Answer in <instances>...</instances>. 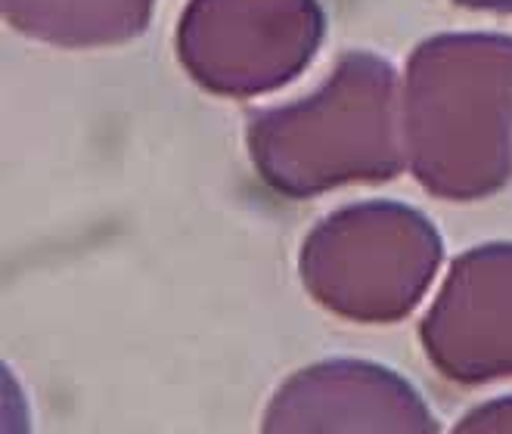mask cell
<instances>
[{
  "instance_id": "6da1fadb",
  "label": "cell",
  "mask_w": 512,
  "mask_h": 434,
  "mask_svg": "<svg viewBox=\"0 0 512 434\" xmlns=\"http://www.w3.org/2000/svg\"><path fill=\"white\" fill-rule=\"evenodd\" d=\"M410 174L438 199L475 202L512 177V35L457 31L410 53L404 90Z\"/></svg>"
},
{
  "instance_id": "7a4b0ae2",
  "label": "cell",
  "mask_w": 512,
  "mask_h": 434,
  "mask_svg": "<svg viewBox=\"0 0 512 434\" xmlns=\"http://www.w3.org/2000/svg\"><path fill=\"white\" fill-rule=\"evenodd\" d=\"M246 143L258 177L305 199L407 168L398 72L376 53H345L311 97L255 112Z\"/></svg>"
},
{
  "instance_id": "3957f363",
  "label": "cell",
  "mask_w": 512,
  "mask_h": 434,
  "mask_svg": "<svg viewBox=\"0 0 512 434\" xmlns=\"http://www.w3.org/2000/svg\"><path fill=\"white\" fill-rule=\"evenodd\" d=\"M441 258V236L423 211L401 202H357L308 233L298 273L320 307L376 326L413 314Z\"/></svg>"
},
{
  "instance_id": "277c9868",
  "label": "cell",
  "mask_w": 512,
  "mask_h": 434,
  "mask_svg": "<svg viewBox=\"0 0 512 434\" xmlns=\"http://www.w3.org/2000/svg\"><path fill=\"white\" fill-rule=\"evenodd\" d=\"M323 31L317 0H190L177 56L199 87L246 100L298 78Z\"/></svg>"
},
{
  "instance_id": "5b68a950",
  "label": "cell",
  "mask_w": 512,
  "mask_h": 434,
  "mask_svg": "<svg viewBox=\"0 0 512 434\" xmlns=\"http://www.w3.org/2000/svg\"><path fill=\"white\" fill-rule=\"evenodd\" d=\"M419 341L444 379H512V242L463 252L419 323Z\"/></svg>"
},
{
  "instance_id": "8992f818",
  "label": "cell",
  "mask_w": 512,
  "mask_h": 434,
  "mask_svg": "<svg viewBox=\"0 0 512 434\" xmlns=\"http://www.w3.org/2000/svg\"><path fill=\"white\" fill-rule=\"evenodd\" d=\"M261 434H438L419 391L370 360H320L270 397Z\"/></svg>"
},
{
  "instance_id": "52a82bcc",
  "label": "cell",
  "mask_w": 512,
  "mask_h": 434,
  "mask_svg": "<svg viewBox=\"0 0 512 434\" xmlns=\"http://www.w3.org/2000/svg\"><path fill=\"white\" fill-rule=\"evenodd\" d=\"M156 0H4V19L56 47H109L137 38Z\"/></svg>"
},
{
  "instance_id": "ba28073f",
  "label": "cell",
  "mask_w": 512,
  "mask_h": 434,
  "mask_svg": "<svg viewBox=\"0 0 512 434\" xmlns=\"http://www.w3.org/2000/svg\"><path fill=\"white\" fill-rule=\"evenodd\" d=\"M454 434H512V394L478 403L457 422Z\"/></svg>"
},
{
  "instance_id": "9c48e42d",
  "label": "cell",
  "mask_w": 512,
  "mask_h": 434,
  "mask_svg": "<svg viewBox=\"0 0 512 434\" xmlns=\"http://www.w3.org/2000/svg\"><path fill=\"white\" fill-rule=\"evenodd\" d=\"M466 10H485V13H503L512 16V0H454Z\"/></svg>"
}]
</instances>
